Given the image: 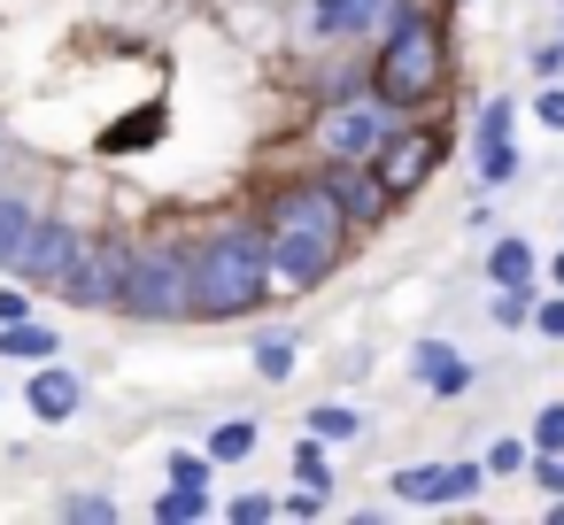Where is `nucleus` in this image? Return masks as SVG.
Listing matches in <instances>:
<instances>
[{
	"mask_svg": "<svg viewBox=\"0 0 564 525\" xmlns=\"http://www.w3.org/2000/svg\"><path fill=\"white\" fill-rule=\"evenodd\" d=\"M24 409H32L40 425H70V417L86 409V379H78L70 363H32V379H24Z\"/></svg>",
	"mask_w": 564,
	"mask_h": 525,
	"instance_id": "9b49d317",
	"label": "nucleus"
},
{
	"mask_svg": "<svg viewBox=\"0 0 564 525\" xmlns=\"http://www.w3.org/2000/svg\"><path fill=\"white\" fill-rule=\"evenodd\" d=\"M387 502H394V510H441V463H402V471H387Z\"/></svg>",
	"mask_w": 564,
	"mask_h": 525,
	"instance_id": "a211bd4d",
	"label": "nucleus"
},
{
	"mask_svg": "<svg viewBox=\"0 0 564 525\" xmlns=\"http://www.w3.org/2000/svg\"><path fill=\"white\" fill-rule=\"evenodd\" d=\"M148 517H155V525H202V517H217V494H209V486H178V479H163L155 502H148Z\"/></svg>",
	"mask_w": 564,
	"mask_h": 525,
	"instance_id": "dca6fc26",
	"label": "nucleus"
},
{
	"mask_svg": "<svg viewBox=\"0 0 564 525\" xmlns=\"http://www.w3.org/2000/svg\"><path fill=\"white\" fill-rule=\"evenodd\" d=\"M541 278H549V286H564V248L549 255V271H541Z\"/></svg>",
	"mask_w": 564,
	"mask_h": 525,
	"instance_id": "c9c22d12",
	"label": "nucleus"
},
{
	"mask_svg": "<svg viewBox=\"0 0 564 525\" xmlns=\"http://www.w3.org/2000/svg\"><path fill=\"white\" fill-rule=\"evenodd\" d=\"M525 463H533V433H525V440H518V433L487 440V471H495V479H525Z\"/></svg>",
	"mask_w": 564,
	"mask_h": 525,
	"instance_id": "cd10ccee",
	"label": "nucleus"
},
{
	"mask_svg": "<svg viewBox=\"0 0 564 525\" xmlns=\"http://www.w3.org/2000/svg\"><path fill=\"white\" fill-rule=\"evenodd\" d=\"M63 356V332L47 325V317H17V325H0V363H55Z\"/></svg>",
	"mask_w": 564,
	"mask_h": 525,
	"instance_id": "ddd939ff",
	"label": "nucleus"
},
{
	"mask_svg": "<svg viewBox=\"0 0 564 525\" xmlns=\"http://www.w3.org/2000/svg\"><path fill=\"white\" fill-rule=\"evenodd\" d=\"M55 510H63L70 525H117V494H101V486H70Z\"/></svg>",
	"mask_w": 564,
	"mask_h": 525,
	"instance_id": "393cba45",
	"label": "nucleus"
},
{
	"mask_svg": "<svg viewBox=\"0 0 564 525\" xmlns=\"http://www.w3.org/2000/svg\"><path fill=\"white\" fill-rule=\"evenodd\" d=\"M256 440H263V425H256V417H217L202 448H209L217 463H248V456H256Z\"/></svg>",
	"mask_w": 564,
	"mask_h": 525,
	"instance_id": "412c9836",
	"label": "nucleus"
},
{
	"mask_svg": "<svg viewBox=\"0 0 564 525\" xmlns=\"http://www.w3.org/2000/svg\"><path fill=\"white\" fill-rule=\"evenodd\" d=\"M186 240H194V325H248L279 302L263 217H209Z\"/></svg>",
	"mask_w": 564,
	"mask_h": 525,
	"instance_id": "f03ea898",
	"label": "nucleus"
},
{
	"mask_svg": "<svg viewBox=\"0 0 564 525\" xmlns=\"http://www.w3.org/2000/svg\"><path fill=\"white\" fill-rule=\"evenodd\" d=\"M117 317L194 325V240L186 232H132V286H124Z\"/></svg>",
	"mask_w": 564,
	"mask_h": 525,
	"instance_id": "20e7f679",
	"label": "nucleus"
},
{
	"mask_svg": "<svg viewBox=\"0 0 564 525\" xmlns=\"http://www.w3.org/2000/svg\"><path fill=\"white\" fill-rule=\"evenodd\" d=\"M317 171H325V186L340 194V209H348V225H356L364 240H371V232H387V217L402 209V201H394V186L379 178V163H317Z\"/></svg>",
	"mask_w": 564,
	"mask_h": 525,
	"instance_id": "1a4fd4ad",
	"label": "nucleus"
},
{
	"mask_svg": "<svg viewBox=\"0 0 564 525\" xmlns=\"http://www.w3.org/2000/svg\"><path fill=\"white\" fill-rule=\"evenodd\" d=\"M471 140H518V101L510 94H487L471 109Z\"/></svg>",
	"mask_w": 564,
	"mask_h": 525,
	"instance_id": "b1692460",
	"label": "nucleus"
},
{
	"mask_svg": "<svg viewBox=\"0 0 564 525\" xmlns=\"http://www.w3.org/2000/svg\"><path fill=\"white\" fill-rule=\"evenodd\" d=\"M86 248H94V225H78V217H40V232H32L17 278H32L40 294L63 302V294L78 286V271H86Z\"/></svg>",
	"mask_w": 564,
	"mask_h": 525,
	"instance_id": "0eeeda50",
	"label": "nucleus"
},
{
	"mask_svg": "<svg viewBox=\"0 0 564 525\" xmlns=\"http://www.w3.org/2000/svg\"><path fill=\"white\" fill-rule=\"evenodd\" d=\"M495 471H487V456H456V463H441V510H464V502H479V486H487Z\"/></svg>",
	"mask_w": 564,
	"mask_h": 525,
	"instance_id": "4be33fe9",
	"label": "nucleus"
},
{
	"mask_svg": "<svg viewBox=\"0 0 564 525\" xmlns=\"http://www.w3.org/2000/svg\"><path fill=\"white\" fill-rule=\"evenodd\" d=\"M525 70H533V86L564 78V40H533V47H525Z\"/></svg>",
	"mask_w": 564,
	"mask_h": 525,
	"instance_id": "7c9ffc66",
	"label": "nucleus"
},
{
	"mask_svg": "<svg viewBox=\"0 0 564 525\" xmlns=\"http://www.w3.org/2000/svg\"><path fill=\"white\" fill-rule=\"evenodd\" d=\"M533 332H541V340H564V286H541V309H533Z\"/></svg>",
	"mask_w": 564,
	"mask_h": 525,
	"instance_id": "72a5a7b5",
	"label": "nucleus"
},
{
	"mask_svg": "<svg viewBox=\"0 0 564 525\" xmlns=\"http://www.w3.org/2000/svg\"><path fill=\"white\" fill-rule=\"evenodd\" d=\"M40 201L32 194H0V271H24V248H32V232H40Z\"/></svg>",
	"mask_w": 564,
	"mask_h": 525,
	"instance_id": "4468645a",
	"label": "nucleus"
},
{
	"mask_svg": "<svg viewBox=\"0 0 564 525\" xmlns=\"http://www.w3.org/2000/svg\"><path fill=\"white\" fill-rule=\"evenodd\" d=\"M294 479H302V486H317V494H333V486H340V479H333V440L302 433V440H294Z\"/></svg>",
	"mask_w": 564,
	"mask_h": 525,
	"instance_id": "5701e85b",
	"label": "nucleus"
},
{
	"mask_svg": "<svg viewBox=\"0 0 564 525\" xmlns=\"http://www.w3.org/2000/svg\"><path fill=\"white\" fill-rule=\"evenodd\" d=\"M394 124H402V109L371 78H356L340 94H317V109H310V163H371Z\"/></svg>",
	"mask_w": 564,
	"mask_h": 525,
	"instance_id": "39448f33",
	"label": "nucleus"
},
{
	"mask_svg": "<svg viewBox=\"0 0 564 525\" xmlns=\"http://www.w3.org/2000/svg\"><path fill=\"white\" fill-rule=\"evenodd\" d=\"M518 171H525L518 140H471V186H479V194H502V186H518Z\"/></svg>",
	"mask_w": 564,
	"mask_h": 525,
	"instance_id": "2eb2a0df",
	"label": "nucleus"
},
{
	"mask_svg": "<svg viewBox=\"0 0 564 525\" xmlns=\"http://www.w3.org/2000/svg\"><path fill=\"white\" fill-rule=\"evenodd\" d=\"M294 371H302V332H294V325L263 332V340H256V379H263V386H286Z\"/></svg>",
	"mask_w": 564,
	"mask_h": 525,
	"instance_id": "f3484780",
	"label": "nucleus"
},
{
	"mask_svg": "<svg viewBox=\"0 0 564 525\" xmlns=\"http://www.w3.org/2000/svg\"><path fill=\"white\" fill-rule=\"evenodd\" d=\"M533 117H541L549 132H564V78H549V86L533 94Z\"/></svg>",
	"mask_w": 564,
	"mask_h": 525,
	"instance_id": "f704fd0d",
	"label": "nucleus"
},
{
	"mask_svg": "<svg viewBox=\"0 0 564 525\" xmlns=\"http://www.w3.org/2000/svg\"><path fill=\"white\" fill-rule=\"evenodd\" d=\"M217 456L209 448H171V463H163V479H178V486H217Z\"/></svg>",
	"mask_w": 564,
	"mask_h": 525,
	"instance_id": "a878e982",
	"label": "nucleus"
},
{
	"mask_svg": "<svg viewBox=\"0 0 564 525\" xmlns=\"http://www.w3.org/2000/svg\"><path fill=\"white\" fill-rule=\"evenodd\" d=\"M32 294H40L32 278H17V271H0V325H17V317H40V309H32Z\"/></svg>",
	"mask_w": 564,
	"mask_h": 525,
	"instance_id": "c756f323",
	"label": "nucleus"
},
{
	"mask_svg": "<svg viewBox=\"0 0 564 525\" xmlns=\"http://www.w3.org/2000/svg\"><path fill=\"white\" fill-rule=\"evenodd\" d=\"M302 9H310V32L325 47H379L410 0H302Z\"/></svg>",
	"mask_w": 564,
	"mask_h": 525,
	"instance_id": "6e6552de",
	"label": "nucleus"
},
{
	"mask_svg": "<svg viewBox=\"0 0 564 525\" xmlns=\"http://www.w3.org/2000/svg\"><path fill=\"white\" fill-rule=\"evenodd\" d=\"M325 510H333V494H317V486H302V479L279 494V517H286V525H310V517H325Z\"/></svg>",
	"mask_w": 564,
	"mask_h": 525,
	"instance_id": "c85d7f7f",
	"label": "nucleus"
},
{
	"mask_svg": "<svg viewBox=\"0 0 564 525\" xmlns=\"http://www.w3.org/2000/svg\"><path fill=\"white\" fill-rule=\"evenodd\" d=\"M479 271H487V286H525V278H541V248L525 232H495L487 255H479Z\"/></svg>",
	"mask_w": 564,
	"mask_h": 525,
	"instance_id": "f8f14e48",
	"label": "nucleus"
},
{
	"mask_svg": "<svg viewBox=\"0 0 564 525\" xmlns=\"http://www.w3.org/2000/svg\"><path fill=\"white\" fill-rule=\"evenodd\" d=\"M225 517H240V525H263V517H279V494H256V486H248V494H232V502H225Z\"/></svg>",
	"mask_w": 564,
	"mask_h": 525,
	"instance_id": "473e14b6",
	"label": "nucleus"
},
{
	"mask_svg": "<svg viewBox=\"0 0 564 525\" xmlns=\"http://www.w3.org/2000/svg\"><path fill=\"white\" fill-rule=\"evenodd\" d=\"M410 379H417L433 402H464V394L479 386V363H471L456 340H417V348H410Z\"/></svg>",
	"mask_w": 564,
	"mask_h": 525,
	"instance_id": "9d476101",
	"label": "nucleus"
},
{
	"mask_svg": "<svg viewBox=\"0 0 564 525\" xmlns=\"http://www.w3.org/2000/svg\"><path fill=\"white\" fill-rule=\"evenodd\" d=\"M533 448L564 456V402H541V409H533Z\"/></svg>",
	"mask_w": 564,
	"mask_h": 525,
	"instance_id": "2f4dec72",
	"label": "nucleus"
},
{
	"mask_svg": "<svg viewBox=\"0 0 564 525\" xmlns=\"http://www.w3.org/2000/svg\"><path fill=\"white\" fill-rule=\"evenodd\" d=\"M549 525H564V494H549Z\"/></svg>",
	"mask_w": 564,
	"mask_h": 525,
	"instance_id": "e433bc0d",
	"label": "nucleus"
},
{
	"mask_svg": "<svg viewBox=\"0 0 564 525\" xmlns=\"http://www.w3.org/2000/svg\"><path fill=\"white\" fill-rule=\"evenodd\" d=\"M256 217H263V240H271L279 294H317V286L348 263V248L364 240V232L348 225L340 194L325 186V171L271 178V186H263V201H256Z\"/></svg>",
	"mask_w": 564,
	"mask_h": 525,
	"instance_id": "f257e3e1",
	"label": "nucleus"
},
{
	"mask_svg": "<svg viewBox=\"0 0 564 525\" xmlns=\"http://www.w3.org/2000/svg\"><path fill=\"white\" fill-rule=\"evenodd\" d=\"M155 140H163V109H148V117L117 124V132H109L101 147H109V155H140V147H155Z\"/></svg>",
	"mask_w": 564,
	"mask_h": 525,
	"instance_id": "bb28decb",
	"label": "nucleus"
},
{
	"mask_svg": "<svg viewBox=\"0 0 564 525\" xmlns=\"http://www.w3.org/2000/svg\"><path fill=\"white\" fill-rule=\"evenodd\" d=\"M448 9H464V0H448Z\"/></svg>",
	"mask_w": 564,
	"mask_h": 525,
	"instance_id": "4c0bfd02",
	"label": "nucleus"
},
{
	"mask_svg": "<svg viewBox=\"0 0 564 525\" xmlns=\"http://www.w3.org/2000/svg\"><path fill=\"white\" fill-rule=\"evenodd\" d=\"M541 286H549V278H525V286H495V302H487V317H495L502 332H533V309H541Z\"/></svg>",
	"mask_w": 564,
	"mask_h": 525,
	"instance_id": "aec40b11",
	"label": "nucleus"
},
{
	"mask_svg": "<svg viewBox=\"0 0 564 525\" xmlns=\"http://www.w3.org/2000/svg\"><path fill=\"white\" fill-rule=\"evenodd\" d=\"M302 433H317V440H333V448H348V440H364V433H371V417H364L356 402H317V409L302 417Z\"/></svg>",
	"mask_w": 564,
	"mask_h": 525,
	"instance_id": "6ab92c4d",
	"label": "nucleus"
},
{
	"mask_svg": "<svg viewBox=\"0 0 564 525\" xmlns=\"http://www.w3.org/2000/svg\"><path fill=\"white\" fill-rule=\"evenodd\" d=\"M448 147H456L448 117H441V109H425V117H402L371 163H379V178L394 186V201H417V194H425V186L448 171Z\"/></svg>",
	"mask_w": 564,
	"mask_h": 525,
	"instance_id": "423d86ee",
	"label": "nucleus"
},
{
	"mask_svg": "<svg viewBox=\"0 0 564 525\" xmlns=\"http://www.w3.org/2000/svg\"><path fill=\"white\" fill-rule=\"evenodd\" d=\"M448 78H456L448 0H410V9L387 24V40L371 47V86H379L402 117H425V109H441Z\"/></svg>",
	"mask_w": 564,
	"mask_h": 525,
	"instance_id": "7ed1b4c3",
	"label": "nucleus"
}]
</instances>
